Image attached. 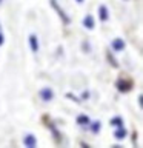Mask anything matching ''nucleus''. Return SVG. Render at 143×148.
<instances>
[{
    "mask_svg": "<svg viewBox=\"0 0 143 148\" xmlns=\"http://www.w3.org/2000/svg\"><path fill=\"white\" fill-rule=\"evenodd\" d=\"M40 97L43 99L45 102H48V100H52V97H54V92L52 90H49V88H43V90L40 91Z\"/></svg>",
    "mask_w": 143,
    "mask_h": 148,
    "instance_id": "obj_1",
    "label": "nucleus"
},
{
    "mask_svg": "<svg viewBox=\"0 0 143 148\" xmlns=\"http://www.w3.org/2000/svg\"><path fill=\"white\" fill-rule=\"evenodd\" d=\"M23 143H25L26 147L32 148V147L37 145V140H35V137L32 136V134H28V136H25V139H23Z\"/></svg>",
    "mask_w": 143,
    "mask_h": 148,
    "instance_id": "obj_2",
    "label": "nucleus"
},
{
    "mask_svg": "<svg viewBox=\"0 0 143 148\" xmlns=\"http://www.w3.org/2000/svg\"><path fill=\"white\" fill-rule=\"evenodd\" d=\"M29 43H31V51L32 53H37L39 51V42H37V37L34 34L29 36Z\"/></svg>",
    "mask_w": 143,
    "mask_h": 148,
    "instance_id": "obj_3",
    "label": "nucleus"
},
{
    "mask_svg": "<svg viewBox=\"0 0 143 148\" xmlns=\"http://www.w3.org/2000/svg\"><path fill=\"white\" fill-rule=\"evenodd\" d=\"M112 48H114V51H122V49L125 48V42H123L122 39L112 40Z\"/></svg>",
    "mask_w": 143,
    "mask_h": 148,
    "instance_id": "obj_4",
    "label": "nucleus"
},
{
    "mask_svg": "<svg viewBox=\"0 0 143 148\" xmlns=\"http://www.w3.org/2000/svg\"><path fill=\"white\" fill-rule=\"evenodd\" d=\"M99 11H100V18L101 20H108V17H109V14H108V9H106V6L105 5H101V6L99 8Z\"/></svg>",
    "mask_w": 143,
    "mask_h": 148,
    "instance_id": "obj_5",
    "label": "nucleus"
},
{
    "mask_svg": "<svg viewBox=\"0 0 143 148\" xmlns=\"http://www.w3.org/2000/svg\"><path fill=\"white\" fill-rule=\"evenodd\" d=\"M83 23H85V26L89 28V29L94 28V18H92V16H86L85 20H83Z\"/></svg>",
    "mask_w": 143,
    "mask_h": 148,
    "instance_id": "obj_6",
    "label": "nucleus"
},
{
    "mask_svg": "<svg viewBox=\"0 0 143 148\" xmlns=\"http://www.w3.org/2000/svg\"><path fill=\"white\" fill-rule=\"evenodd\" d=\"M115 139H125L126 137V130H123V127H120V130H117L115 131Z\"/></svg>",
    "mask_w": 143,
    "mask_h": 148,
    "instance_id": "obj_7",
    "label": "nucleus"
},
{
    "mask_svg": "<svg viewBox=\"0 0 143 148\" xmlns=\"http://www.w3.org/2000/svg\"><path fill=\"white\" fill-rule=\"evenodd\" d=\"M77 123L78 125H89V117L88 116H78Z\"/></svg>",
    "mask_w": 143,
    "mask_h": 148,
    "instance_id": "obj_8",
    "label": "nucleus"
},
{
    "mask_svg": "<svg viewBox=\"0 0 143 148\" xmlns=\"http://www.w3.org/2000/svg\"><path fill=\"white\" fill-rule=\"evenodd\" d=\"M123 120L120 119V117H115V119H112L111 120V125H114V127H123Z\"/></svg>",
    "mask_w": 143,
    "mask_h": 148,
    "instance_id": "obj_9",
    "label": "nucleus"
},
{
    "mask_svg": "<svg viewBox=\"0 0 143 148\" xmlns=\"http://www.w3.org/2000/svg\"><path fill=\"white\" fill-rule=\"evenodd\" d=\"M99 130H100V122H94V123H92V131L97 133Z\"/></svg>",
    "mask_w": 143,
    "mask_h": 148,
    "instance_id": "obj_10",
    "label": "nucleus"
},
{
    "mask_svg": "<svg viewBox=\"0 0 143 148\" xmlns=\"http://www.w3.org/2000/svg\"><path fill=\"white\" fill-rule=\"evenodd\" d=\"M2 45H3V34L0 32V46H2Z\"/></svg>",
    "mask_w": 143,
    "mask_h": 148,
    "instance_id": "obj_11",
    "label": "nucleus"
},
{
    "mask_svg": "<svg viewBox=\"0 0 143 148\" xmlns=\"http://www.w3.org/2000/svg\"><path fill=\"white\" fill-rule=\"evenodd\" d=\"M77 2H78V3H82V2H83V0H77Z\"/></svg>",
    "mask_w": 143,
    "mask_h": 148,
    "instance_id": "obj_12",
    "label": "nucleus"
}]
</instances>
